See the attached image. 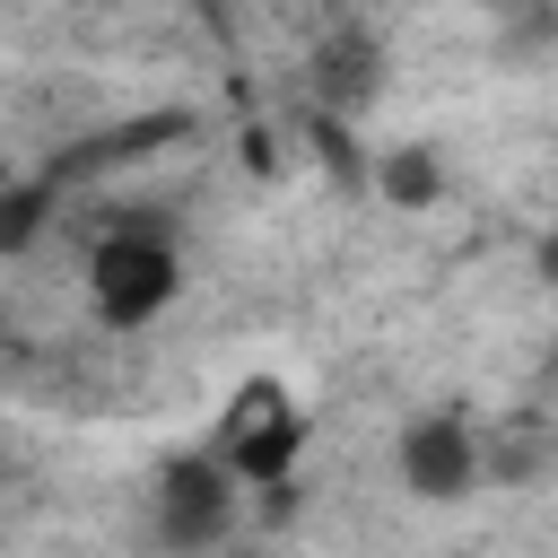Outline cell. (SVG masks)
Wrapping results in <instances>:
<instances>
[{"label":"cell","instance_id":"obj_1","mask_svg":"<svg viewBox=\"0 0 558 558\" xmlns=\"http://www.w3.org/2000/svg\"><path fill=\"white\" fill-rule=\"evenodd\" d=\"M183 296V253L166 227H105L87 244V314L105 331H148Z\"/></svg>","mask_w":558,"mask_h":558},{"label":"cell","instance_id":"obj_2","mask_svg":"<svg viewBox=\"0 0 558 558\" xmlns=\"http://www.w3.org/2000/svg\"><path fill=\"white\" fill-rule=\"evenodd\" d=\"M235 523H244V480L209 445L157 462V480H148V541L166 558H209V549L235 541Z\"/></svg>","mask_w":558,"mask_h":558},{"label":"cell","instance_id":"obj_3","mask_svg":"<svg viewBox=\"0 0 558 558\" xmlns=\"http://www.w3.org/2000/svg\"><path fill=\"white\" fill-rule=\"evenodd\" d=\"M209 453L244 480V488H288L296 480V453H305V410L288 384H244L227 427L209 436Z\"/></svg>","mask_w":558,"mask_h":558},{"label":"cell","instance_id":"obj_4","mask_svg":"<svg viewBox=\"0 0 558 558\" xmlns=\"http://www.w3.org/2000/svg\"><path fill=\"white\" fill-rule=\"evenodd\" d=\"M480 427L462 418V410H418L401 436H392V471H401V488L418 497V506H462L471 488H480Z\"/></svg>","mask_w":558,"mask_h":558},{"label":"cell","instance_id":"obj_5","mask_svg":"<svg viewBox=\"0 0 558 558\" xmlns=\"http://www.w3.org/2000/svg\"><path fill=\"white\" fill-rule=\"evenodd\" d=\"M375 192L392 201V209H427L436 192H445V166H436V148H418V140H401L384 166H375Z\"/></svg>","mask_w":558,"mask_h":558}]
</instances>
